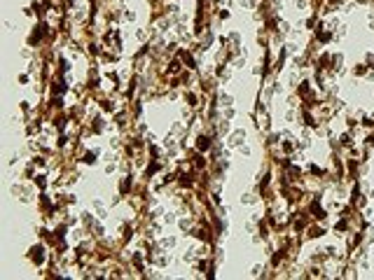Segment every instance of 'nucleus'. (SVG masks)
I'll return each mask as SVG.
<instances>
[{
    "label": "nucleus",
    "instance_id": "9",
    "mask_svg": "<svg viewBox=\"0 0 374 280\" xmlns=\"http://www.w3.org/2000/svg\"><path fill=\"white\" fill-rule=\"evenodd\" d=\"M35 185H40V187H45V180H42V175H37V178H35Z\"/></svg>",
    "mask_w": 374,
    "mask_h": 280
},
{
    "label": "nucleus",
    "instance_id": "4",
    "mask_svg": "<svg viewBox=\"0 0 374 280\" xmlns=\"http://www.w3.org/2000/svg\"><path fill=\"white\" fill-rule=\"evenodd\" d=\"M311 213H313V215H316V217H318V219H323V217H325V210H323L320 206H316V203H313V206H311Z\"/></svg>",
    "mask_w": 374,
    "mask_h": 280
},
{
    "label": "nucleus",
    "instance_id": "7",
    "mask_svg": "<svg viewBox=\"0 0 374 280\" xmlns=\"http://www.w3.org/2000/svg\"><path fill=\"white\" fill-rule=\"evenodd\" d=\"M180 185H185V187H189V185H192V180H189V178H187V175H183V178H180Z\"/></svg>",
    "mask_w": 374,
    "mask_h": 280
},
{
    "label": "nucleus",
    "instance_id": "2",
    "mask_svg": "<svg viewBox=\"0 0 374 280\" xmlns=\"http://www.w3.org/2000/svg\"><path fill=\"white\" fill-rule=\"evenodd\" d=\"M208 147H211V138H208V135H201V138L196 140V150H199V152H206Z\"/></svg>",
    "mask_w": 374,
    "mask_h": 280
},
{
    "label": "nucleus",
    "instance_id": "6",
    "mask_svg": "<svg viewBox=\"0 0 374 280\" xmlns=\"http://www.w3.org/2000/svg\"><path fill=\"white\" fill-rule=\"evenodd\" d=\"M157 168H159L157 163H150V166H147V175H152V173H157Z\"/></svg>",
    "mask_w": 374,
    "mask_h": 280
},
{
    "label": "nucleus",
    "instance_id": "8",
    "mask_svg": "<svg viewBox=\"0 0 374 280\" xmlns=\"http://www.w3.org/2000/svg\"><path fill=\"white\" fill-rule=\"evenodd\" d=\"M84 161H87V163H94V161H96V154H91V152H89V154L84 156Z\"/></svg>",
    "mask_w": 374,
    "mask_h": 280
},
{
    "label": "nucleus",
    "instance_id": "1",
    "mask_svg": "<svg viewBox=\"0 0 374 280\" xmlns=\"http://www.w3.org/2000/svg\"><path fill=\"white\" fill-rule=\"evenodd\" d=\"M31 259L35 261V264H42V261H45V252H42L40 245H35V248L31 250Z\"/></svg>",
    "mask_w": 374,
    "mask_h": 280
},
{
    "label": "nucleus",
    "instance_id": "3",
    "mask_svg": "<svg viewBox=\"0 0 374 280\" xmlns=\"http://www.w3.org/2000/svg\"><path fill=\"white\" fill-rule=\"evenodd\" d=\"M180 59H183V61L187 63V68H196V63H194V59H192V56H189L187 52H183V54H180Z\"/></svg>",
    "mask_w": 374,
    "mask_h": 280
},
{
    "label": "nucleus",
    "instance_id": "5",
    "mask_svg": "<svg viewBox=\"0 0 374 280\" xmlns=\"http://www.w3.org/2000/svg\"><path fill=\"white\" fill-rule=\"evenodd\" d=\"M129 187H131V178H124V182H122V187H119V191L126 194V191H129Z\"/></svg>",
    "mask_w": 374,
    "mask_h": 280
}]
</instances>
